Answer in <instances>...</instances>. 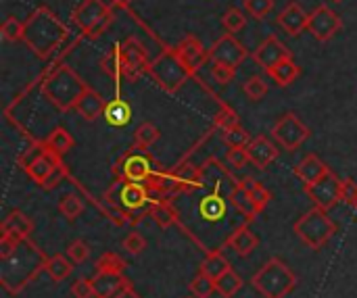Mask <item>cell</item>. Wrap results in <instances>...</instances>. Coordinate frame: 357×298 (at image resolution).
<instances>
[{
  "label": "cell",
  "instance_id": "cell-1",
  "mask_svg": "<svg viewBox=\"0 0 357 298\" xmlns=\"http://www.w3.org/2000/svg\"><path fill=\"white\" fill-rule=\"evenodd\" d=\"M102 201L107 203V207H111V215H113L111 219L117 226H123L134 217L136 221H140L142 217L153 213L155 205L163 203V198L151 192L146 184L126 182V180H117L115 184H111Z\"/></svg>",
  "mask_w": 357,
  "mask_h": 298
},
{
  "label": "cell",
  "instance_id": "cell-2",
  "mask_svg": "<svg viewBox=\"0 0 357 298\" xmlns=\"http://www.w3.org/2000/svg\"><path fill=\"white\" fill-rule=\"evenodd\" d=\"M69 38L67 25L48 8L40 6L25 19L23 44L40 58H50Z\"/></svg>",
  "mask_w": 357,
  "mask_h": 298
},
{
  "label": "cell",
  "instance_id": "cell-3",
  "mask_svg": "<svg viewBox=\"0 0 357 298\" xmlns=\"http://www.w3.org/2000/svg\"><path fill=\"white\" fill-rule=\"evenodd\" d=\"M90 86L67 65L54 67L42 84L44 96L59 109V111H71L75 109L77 100Z\"/></svg>",
  "mask_w": 357,
  "mask_h": 298
},
{
  "label": "cell",
  "instance_id": "cell-4",
  "mask_svg": "<svg viewBox=\"0 0 357 298\" xmlns=\"http://www.w3.org/2000/svg\"><path fill=\"white\" fill-rule=\"evenodd\" d=\"M251 286L264 298H284L295 290L297 276L282 259L274 257L251 278Z\"/></svg>",
  "mask_w": 357,
  "mask_h": 298
},
{
  "label": "cell",
  "instance_id": "cell-5",
  "mask_svg": "<svg viewBox=\"0 0 357 298\" xmlns=\"http://www.w3.org/2000/svg\"><path fill=\"white\" fill-rule=\"evenodd\" d=\"M149 75L167 94H176L188 81V77H192L176 48H167L153 58L149 65Z\"/></svg>",
  "mask_w": 357,
  "mask_h": 298
},
{
  "label": "cell",
  "instance_id": "cell-6",
  "mask_svg": "<svg viewBox=\"0 0 357 298\" xmlns=\"http://www.w3.org/2000/svg\"><path fill=\"white\" fill-rule=\"evenodd\" d=\"M297 238L312 251H320L335 234H337V224L328 217V211L314 207L307 213H303L295 226H293Z\"/></svg>",
  "mask_w": 357,
  "mask_h": 298
},
{
  "label": "cell",
  "instance_id": "cell-7",
  "mask_svg": "<svg viewBox=\"0 0 357 298\" xmlns=\"http://www.w3.org/2000/svg\"><path fill=\"white\" fill-rule=\"evenodd\" d=\"M113 17V6L107 0H82L71 13V23L84 38H98L109 29Z\"/></svg>",
  "mask_w": 357,
  "mask_h": 298
},
{
  "label": "cell",
  "instance_id": "cell-8",
  "mask_svg": "<svg viewBox=\"0 0 357 298\" xmlns=\"http://www.w3.org/2000/svg\"><path fill=\"white\" fill-rule=\"evenodd\" d=\"M159 167L155 165V159L146 152V148H140L134 144V148H130L113 167V175L117 180H126V182H138V184H146L149 178L157 171Z\"/></svg>",
  "mask_w": 357,
  "mask_h": 298
},
{
  "label": "cell",
  "instance_id": "cell-9",
  "mask_svg": "<svg viewBox=\"0 0 357 298\" xmlns=\"http://www.w3.org/2000/svg\"><path fill=\"white\" fill-rule=\"evenodd\" d=\"M272 140L289 150V152H295L303 142H307V138L312 136L310 127L301 121V117H297L295 113H284L276 119V123L272 125Z\"/></svg>",
  "mask_w": 357,
  "mask_h": 298
},
{
  "label": "cell",
  "instance_id": "cell-10",
  "mask_svg": "<svg viewBox=\"0 0 357 298\" xmlns=\"http://www.w3.org/2000/svg\"><path fill=\"white\" fill-rule=\"evenodd\" d=\"M305 194L312 198L314 207H320L324 211L335 209L339 203H343V180H339L333 171L318 180L316 184L303 186Z\"/></svg>",
  "mask_w": 357,
  "mask_h": 298
},
{
  "label": "cell",
  "instance_id": "cell-11",
  "mask_svg": "<svg viewBox=\"0 0 357 298\" xmlns=\"http://www.w3.org/2000/svg\"><path fill=\"white\" fill-rule=\"evenodd\" d=\"M121 52V73L126 79H138L142 73H149V54L138 38H126L119 44Z\"/></svg>",
  "mask_w": 357,
  "mask_h": 298
},
{
  "label": "cell",
  "instance_id": "cell-12",
  "mask_svg": "<svg viewBox=\"0 0 357 298\" xmlns=\"http://www.w3.org/2000/svg\"><path fill=\"white\" fill-rule=\"evenodd\" d=\"M341 29H343V19H341V15H337L331 6L320 4L318 8H314V10L310 13L307 31H310L318 42H328V40H333Z\"/></svg>",
  "mask_w": 357,
  "mask_h": 298
},
{
  "label": "cell",
  "instance_id": "cell-13",
  "mask_svg": "<svg viewBox=\"0 0 357 298\" xmlns=\"http://www.w3.org/2000/svg\"><path fill=\"white\" fill-rule=\"evenodd\" d=\"M247 56H249V50L232 33H224L209 48V61L211 63H224V65H230V67H238Z\"/></svg>",
  "mask_w": 357,
  "mask_h": 298
},
{
  "label": "cell",
  "instance_id": "cell-14",
  "mask_svg": "<svg viewBox=\"0 0 357 298\" xmlns=\"http://www.w3.org/2000/svg\"><path fill=\"white\" fill-rule=\"evenodd\" d=\"M289 56H293L291 50H289L276 36H268V38L253 50V54H251V58H253L264 71L272 69L276 63H280L282 58H289Z\"/></svg>",
  "mask_w": 357,
  "mask_h": 298
},
{
  "label": "cell",
  "instance_id": "cell-15",
  "mask_svg": "<svg viewBox=\"0 0 357 298\" xmlns=\"http://www.w3.org/2000/svg\"><path fill=\"white\" fill-rule=\"evenodd\" d=\"M182 63L186 65V69L190 71V75H195L203 65L205 61L209 58V50L203 46V42L195 36H186L178 46H176Z\"/></svg>",
  "mask_w": 357,
  "mask_h": 298
},
{
  "label": "cell",
  "instance_id": "cell-16",
  "mask_svg": "<svg viewBox=\"0 0 357 298\" xmlns=\"http://www.w3.org/2000/svg\"><path fill=\"white\" fill-rule=\"evenodd\" d=\"M307 21H310V13H305V8L299 2H289L276 17L280 29H284V33L293 38L307 29Z\"/></svg>",
  "mask_w": 357,
  "mask_h": 298
},
{
  "label": "cell",
  "instance_id": "cell-17",
  "mask_svg": "<svg viewBox=\"0 0 357 298\" xmlns=\"http://www.w3.org/2000/svg\"><path fill=\"white\" fill-rule=\"evenodd\" d=\"M247 150H249L251 163H253L259 171L268 169V167L278 159V155H280L278 144H276L274 140H270L268 136H257V138H253L251 144L247 146Z\"/></svg>",
  "mask_w": 357,
  "mask_h": 298
},
{
  "label": "cell",
  "instance_id": "cell-18",
  "mask_svg": "<svg viewBox=\"0 0 357 298\" xmlns=\"http://www.w3.org/2000/svg\"><path fill=\"white\" fill-rule=\"evenodd\" d=\"M331 173V167L318 157V155H307L301 163H297L295 167V175L301 180L303 186L316 184L318 180H322L324 175Z\"/></svg>",
  "mask_w": 357,
  "mask_h": 298
},
{
  "label": "cell",
  "instance_id": "cell-19",
  "mask_svg": "<svg viewBox=\"0 0 357 298\" xmlns=\"http://www.w3.org/2000/svg\"><path fill=\"white\" fill-rule=\"evenodd\" d=\"M226 246L232 249L238 257H249V255L259 246V238H257V234L245 224V226L236 228V230L230 234Z\"/></svg>",
  "mask_w": 357,
  "mask_h": 298
},
{
  "label": "cell",
  "instance_id": "cell-20",
  "mask_svg": "<svg viewBox=\"0 0 357 298\" xmlns=\"http://www.w3.org/2000/svg\"><path fill=\"white\" fill-rule=\"evenodd\" d=\"M92 286L96 298H113L130 286V282L123 278V274H94Z\"/></svg>",
  "mask_w": 357,
  "mask_h": 298
},
{
  "label": "cell",
  "instance_id": "cell-21",
  "mask_svg": "<svg viewBox=\"0 0 357 298\" xmlns=\"http://www.w3.org/2000/svg\"><path fill=\"white\" fill-rule=\"evenodd\" d=\"M105 107H107L105 98H102L96 90L88 88V90L82 94V98L77 100V104H75L73 111H77V115L84 117L86 121H96V119L105 113Z\"/></svg>",
  "mask_w": 357,
  "mask_h": 298
},
{
  "label": "cell",
  "instance_id": "cell-22",
  "mask_svg": "<svg viewBox=\"0 0 357 298\" xmlns=\"http://www.w3.org/2000/svg\"><path fill=\"white\" fill-rule=\"evenodd\" d=\"M59 163H61V157L46 148V150L36 159V161H31V163L25 167V173H27L36 184H40V186H42V184H44V180L50 175V171H52Z\"/></svg>",
  "mask_w": 357,
  "mask_h": 298
},
{
  "label": "cell",
  "instance_id": "cell-23",
  "mask_svg": "<svg viewBox=\"0 0 357 298\" xmlns=\"http://www.w3.org/2000/svg\"><path fill=\"white\" fill-rule=\"evenodd\" d=\"M0 232L2 234H13L21 240H29V236L33 234V221L21 213V211H13L4 217L2 226H0Z\"/></svg>",
  "mask_w": 357,
  "mask_h": 298
},
{
  "label": "cell",
  "instance_id": "cell-24",
  "mask_svg": "<svg viewBox=\"0 0 357 298\" xmlns=\"http://www.w3.org/2000/svg\"><path fill=\"white\" fill-rule=\"evenodd\" d=\"M230 203H232L234 211H236L241 217H245L247 224H251L253 219H257L259 213H261V209L253 203V198L243 190L241 182H238V186L234 188V192H232V196H230Z\"/></svg>",
  "mask_w": 357,
  "mask_h": 298
},
{
  "label": "cell",
  "instance_id": "cell-25",
  "mask_svg": "<svg viewBox=\"0 0 357 298\" xmlns=\"http://www.w3.org/2000/svg\"><path fill=\"white\" fill-rule=\"evenodd\" d=\"M280 88H287V86H291L297 77H299V73H301V67L293 61V56H289V58H282L280 63H276L272 69H268L266 71Z\"/></svg>",
  "mask_w": 357,
  "mask_h": 298
},
{
  "label": "cell",
  "instance_id": "cell-26",
  "mask_svg": "<svg viewBox=\"0 0 357 298\" xmlns=\"http://www.w3.org/2000/svg\"><path fill=\"white\" fill-rule=\"evenodd\" d=\"M102 117L111 127H126L132 121V109L123 98H115V100L107 102Z\"/></svg>",
  "mask_w": 357,
  "mask_h": 298
},
{
  "label": "cell",
  "instance_id": "cell-27",
  "mask_svg": "<svg viewBox=\"0 0 357 298\" xmlns=\"http://www.w3.org/2000/svg\"><path fill=\"white\" fill-rule=\"evenodd\" d=\"M228 269H230V263H228V259L224 257V253H222V251H213V253H207V257L203 259V263H201V267H199V274H203V276H207V278H211V280H218V278H222Z\"/></svg>",
  "mask_w": 357,
  "mask_h": 298
},
{
  "label": "cell",
  "instance_id": "cell-28",
  "mask_svg": "<svg viewBox=\"0 0 357 298\" xmlns=\"http://www.w3.org/2000/svg\"><path fill=\"white\" fill-rule=\"evenodd\" d=\"M44 144H46L48 150H52L54 155L63 157V155H67V152L75 146V140H73V136H71L65 127H54V130L46 136Z\"/></svg>",
  "mask_w": 357,
  "mask_h": 298
},
{
  "label": "cell",
  "instance_id": "cell-29",
  "mask_svg": "<svg viewBox=\"0 0 357 298\" xmlns=\"http://www.w3.org/2000/svg\"><path fill=\"white\" fill-rule=\"evenodd\" d=\"M243 286H245L243 278H241L232 267H230L222 278L215 280V292L222 298H234L241 290H243Z\"/></svg>",
  "mask_w": 357,
  "mask_h": 298
},
{
  "label": "cell",
  "instance_id": "cell-30",
  "mask_svg": "<svg viewBox=\"0 0 357 298\" xmlns=\"http://www.w3.org/2000/svg\"><path fill=\"white\" fill-rule=\"evenodd\" d=\"M100 69L113 79V81H119L123 79V73H121V52H119V44H115L111 50H107L100 58Z\"/></svg>",
  "mask_w": 357,
  "mask_h": 298
},
{
  "label": "cell",
  "instance_id": "cell-31",
  "mask_svg": "<svg viewBox=\"0 0 357 298\" xmlns=\"http://www.w3.org/2000/svg\"><path fill=\"white\" fill-rule=\"evenodd\" d=\"M71 272H73V265H71V261H67V257H63V255H52L50 259H48V263H46V274H48V278L52 280V282H65L69 276H71Z\"/></svg>",
  "mask_w": 357,
  "mask_h": 298
},
{
  "label": "cell",
  "instance_id": "cell-32",
  "mask_svg": "<svg viewBox=\"0 0 357 298\" xmlns=\"http://www.w3.org/2000/svg\"><path fill=\"white\" fill-rule=\"evenodd\" d=\"M241 186H243V190L253 198V203H255L261 211H264V209L268 207V203L272 201V192H270L264 184H259V182L251 180V178L241 180Z\"/></svg>",
  "mask_w": 357,
  "mask_h": 298
},
{
  "label": "cell",
  "instance_id": "cell-33",
  "mask_svg": "<svg viewBox=\"0 0 357 298\" xmlns=\"http://www.w3.org/2000/svg\"><path fill=\"white\" fill-rule=\"evenodd\" d=\"M94 267H96V274H123L126 267H128V263L123 261L121 255L109 251V253L100 255V259L96 261Z\"/></svg>",
  "mask_w": 357,
  "mask_h": 298
},
{
  "label": "cell",
  "instance_id": "cell-34",
  "mask_svg": "<svg viewBox=\"0 0 357 298\" xmlns=\"http://www.w3.org/2000/svg\"><path fill=\"white\" fill-rule=\"evenodd\" d=\"M59 213H61L67 221H75V219L84 213V201H82L77 194L69 192V194H65V196L59 201Z\"/></svg>",
  "mask_w": 357,
  "mask_h": 298
},
{
  "label": "cell",
  "instance_id": "cell-35",
  "mask_svg": "<svg viewBox=\"0 0 357 298\" xmlns=\"http://www.w3.org/2000/svg\"><path fill=\"white\" fill-rule=\"evenodd\" d=\"M151 217H153L161 228H172V226L178 224V211H176V207H174L172 201H163V203L155 205Z\"/></svg>",
  "mask_w": 357,
  "mask_h": 298
},
{
  "label": "cell",
  "instance_id": "cell-36",
  "mask_svg": "<svg viewBox=\"0 0 357 298\" xmlns=\"http://www.w3.org/2000/svg\"><path fill=\"white\" fill-rule=\"evenodd\" d=\"M159 138H161V132H159V127H157L155 123H151V121L140 123L138 130H136V134H134V142H136V146H140V148H151L153 144H157Z\"/></svg>",
  "mask_w": 357,
  "mask_h": 298
},
{
  "label": "cell",
  "instance_id": "cell-37",
  "mask_svg": "<svg viewBox=\"0 0 357 298\" xmlns=\"http://www.w3.org/2000/svg\"><path fill=\"white\" fill-rule=\"evenodd\" d=\"M247 25V17L241 8L236 6H230L224 15H222V27L226 29V33H232L236 36L238 31H243Z\"/></svg>",
  "mask_w": 357,
  "mask_h": 298
},
{
  "label": "cell",
  "instance_id": "cell-38",
  "mask_svg": "<svg viewBox=\"0 0 357 298\" xmlns=\"http://www.w3.org/2000/svg\"><path fill=\"white\" fill-rule=\"evenodd\" d=\"M213 125L222 132H230L234 127L241 125V119H238V113L234 109H230L228 104H222V109L218 111L215 119H213Z\"/></svg>",
  "mask_w": 357,
  "mask_h": 298
},
{
  "label": "cell",
  "instance_id": "cell-39",
  "mask_svg": "<svg viewBox=\"0 0 357 298\" xmlns=\"http://www.w3.org/2000/svg\"><path fill=\"white\" fill-rule=\"evenodd\" d=\"M23 29H25V21H19L17 17H6L0 25V33L6 42L23 40Z\"/></svg>",
  "mask_w": 357,
  "mask_h": 298
},
{
  "label": "cell",
  "instance_id": "cell-40",
  "mask_svg": "<svg viewBox=\"0 0 357 298\" xmlns=\"http://www.w3.org/2000/svg\"><path fill=\"white\" fill-rule=\"evenodd\" d=\"M274 0H243V8L247 15H251L253 19L261 21L266 19L272 10H274Z\"/></svg>",
  "mask_w": 357,
  "mask_h": 298
},
{
  "label": "cell",
  "instance_id": "cell-41",
  "mask_svg": "<svg viewBox=\"0 0 357 298\" xmlns=\"http://www.w3.org/2000/svg\"><path fill=\"white\" fill-rule=\"evenodd\" d=\"M243 92H245V96H247L249 100L257 102V100H261V98L268 94V84H266L264 77L253 75V77H249V79L243 84Z\"/></svg>",
  "mask_w": 357,
  "mask_h": 298
},
{
  "label": "cell",
  "instance_id": "cell-42",
  "mask_svg": "<svg viewBox=\"0 0 357 298\" xmlns=\"http://www.w3.org/2000/svg\"><path fill=\"white\" fill-rule=\"evenodd\" d=\"M190 292L195 298H211V295L215 292V280L199 274L192 282H190Z\"/></svg>",
  "mask_w": 357,
  "mask_h": 298
},
{
  "label": "cell",
  "instance_id": "cell-43",
  "mask_svg": "<svg viewBox=\"0 0 357 298\" xmlns=\"http://www.w3.org/2000/svg\"><path fill=\"white\" fill-rule=\"evenodd\" d=\"M224 142L230 146V148H247L251 144V136L238 125L230 132H224Z\"/></svg>",
  "mask_w": 357,
  "mask_h": 298
},
{
  "label": "cell",
  "instance_id": "cell-44",
  "mask_svg": "<svg viewBox=\"0 0 357 298\" xmlns=\"http://www.w3.org/2000/svg\"><path fill=\"white\" fill-rule=\"evenodd\" d=\"M211 75L220 86H226V84H230L234 79L236 67H230V65H224V63H211Z\"/></svg>",
  "mask_w": 357,
  "mask_h": 298
},
{
  "label": "cell",
  "instance_id": "cell-45",
  "mask_svg": "<svg viewBox=\"0 0 357 298\" xmlns=\"http://www.w3.org/2000/svg\"><path fill=\"white\" fill-rule=\"evenodd\" d=\"M146 249V240L140 232H132L123 238V251L130 255H142V251Z\"/></svg>",
  "mask_w": 357,
  "mask_h": 298
},
{
  "label": "cell",
  "instance_id": "cell-46",
  "mask_svg": "<svg viewBox=\"0 0 357 298\" xmlns=\"http://www.w3.org/2000/svg\"><path fill=\"white\" fill-rule=\"evenodd\" d=\"M21 242H23V240L17 238V236H13V234H2V236H0V261L10 259V257L17 253V249H19Z\"/></svg>",
  "mask_w": 357,
  "mask_h": 298
},
{
  "label": "cell",
  "instance_id": "cell-47",
  "mask_svg": "<svg viewBox=\"0 0 357 298\" xmlns=\"http://www.w3.org/2000/svg\"><path fill=\"white\" fill-rule=\"evenodd\" d=\"M67 257L73 261V263H84L88 261L90 257V246L84 242V240H73L67 249Z\"/></svg>",
  "mask_w": 357,
  "mask_h": 298
},
{
  "label": "cell",
  "instance_id": "cell-48",
  "mask_svg": "<svg viewBox=\"0 0 357 298\" xmlns=\"http://www.w3.org/2000/svg\"><path fill=\"white\" fill-rule=\"evenodd\" d=\"M67 175H69V171H67V167H65V165H63V161H61V163L50 171V175L44 180L42 188H44V190H54L56 186H61V184H63V180H65Z\"/></svg>",
  "mask_w": 357,
  "mask_h": 298
},
{
  "label": "cell",
  "instance_id": "cell-49",
  "mask_svg": "<svg viewBox=\"0 0 357 298\" xmlns=\"http://www.w3.org/2000/svg\"><path fill=\"white\" fill-rule=\"evenodd\" d=\"M226 161L232 169H243L247 163H251L249 159V150L247 148H230L226 155Z\"/></svg>",
  "mask_w": 357,
  "mask_h": 298
},
{
  "label": "cell",
  "instance_id": "cell-50",
  "mask_svg": "<svg viewBox=\"0 0 357 298\" xmlns=\"http://www.w3.org/2000/svg\"><path fill=\"white\" fill-rule=\"evenodd\" d=\"M71 295L75 298H94V286H92V280H77L73 286H71Z\"/></svg>",
  "mask_w": 357,
  "mask_h": 298
},
{
  "label": "cell",
  "instance_id": "cell-51",
  "mask_svg": "<svg viewBox=\"0 0 357 298\" xmlns=\"http://www.w3.org/2000/svg\"><path fill=\"white\" fill-rule=\"evenodd\" d=\"M343 203H347L349 207L357 209V184L354 180L343 182Z\"/></svg>",
  "mask_w": 357,
  "mask_h": 298
},
{
  "label": "cell",
  "instance_id": "cell-52",
  "mask_svg": "<svg viewBox=\"0 0 357 298\" xmlns=\"http://www.w3.org/2000/svg\"><path fill=\"white\" fill-rule=\"evenodd\" d=\"M113 298H142V297H140V295L132 288V284H130V286H126L119 295H115Z\"/></svg>",
  "mask_w": 357,
  "mask_h": 298
},
{
  "label": "cell",
  "instance_id": "cell-53",
  "mask_svg": "<svg viewBox=\"0 0 357 298\" xmlns=\"http://www.w3.org/2000/svg\"><path fill=\"white\" fill-rule=\"evenodd\" d=\"M111 2H113L115 6H121V8H126V6H130V2H132V0H111Z\"/></svg>",
  "mask_w": 357,
  "mask_h": 298
},
{
  "label": "cell",
  "instance_id": "cell-54",
  "mask_svg": "<svg viewBox=\"0 0 357 298\" xmlns=\"http://www.w3.org/2000/svg\"><path fill=\"white\" fill-rule=\"evenodd\" d=\"M335 2H343V0H335Z\"/></svg>",
  "mask_w": 357,
  "mask_h": 298
},
{
  "label": "cell",
  "instance_id": "cell-55",
  "mask_svg": "<svg viewBox=\"0 0 357 298\" xmlns=\"http://www.w3.org/2000/svg\"><path fill=\"white\" fill-rule=\"evenodd\" d=\"M186 298H190V297H186ZM192 298H195V297H192Z\"/></svg>",
  "mask_w": 357,
  "mask_h": 298
},
{
  "label": "cell",
  "instance_id": "cell-56",
  "mask_svg": "<svg viewBox=\"0 0 357 298\" xmlns=\"http://www.w3.org/2000/svg\"><path fill=\"white\" fill-rule=\"evenodd\" d=\"M356 211H357V209H356Z\"/></svg>",
  "mask_w": 357,
  "mask_h": 298
}]
</instances>
